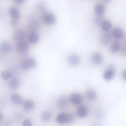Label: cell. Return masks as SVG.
<instances>
[{
  "label": "cell",
  "instance_id": "30bf717a",
  "mask_svg": "<svg viewBox=\"0 0 126 126\" xmlns=\"http://www.w3.org/2000/svg\"><path fill=\"white\" fill-rule=\"evenodd\" d=\"M88 113V108L85 106H81L78 108L77 110L76 114L79 118H84L87 116Z\"/></svg>",
  "mask_w": 126,
  "mask_h": 126
},
{
  "label": "cell",
  "instance_id": "ac0fdd59",
  "mask_svg": "<svg viewBox=\"0 0 126 126\" xmlns=\"http://www.w3.org/2000/svg\"><path fill=\"white\" fill-rule=\"evenodd\" d=\"M11 101L16 104L19 105L23 102V98L22 96L18 94H12L10 96Z\"/></svg>",
  "mask_w": 126,
  "mask_h": 126
},
{
  "label": "cell",
  "instance_id": "484cf974",
  "mask_svg": "<svg viewBox=\"0 0 126 126\" xmlns=\"http://www.w3.org/2000/svg\"><path fill=\"white\" fill-rule=\"evenodd\" d=\"M104 18L103 16L96 15L94 19V22L96 25H98L101 26L102 23L104 22Z\"/></svg>",
  "mask_w": 126,
  "mask_h": 126
},
{
  "label": "cell",
  "instance_id": "52a82bcc",
  "mask_svg": "<svg viewBox=\"0 0 126 126\" xmlns=\"http://www.w3.org/2000/svg\"><path fill=\"white\" fill-rule=\"evenodd\" d=\"M103 56L100 53L95 52L91 55V62L94 64L96 66L101 64L103 63Z\"/></svg>",
  "mask_w": 126,
  "mask_h": 126
},
{
  "label": "cell",
  "instance_id": "ffe728a7",
  "mask_svg": "<svg viewBox=\"0 0 126 126\" xmlns=\"http://www.w3.org/2000/svg\"><path fill=\"white\" fill-rule=\"evenodd\" d=\"M100 40L102 44L103 45H108L110 40V36L108 33H103L100 37Z\"/></svg>",
  "mask_w": 126,
  "mask_h": 126
},
{
  "label": "cell",
  "instance_id": "9c48e42d",
  "mask_svg": "<svg viewBox=\"0 0 126 126\" xmlns=\"http://www.w3.org/2000/svg\"><path fill=\"white\" fill-rule=\"evenodd\" d=\"M68 61L70 65L72 66H77L80 63V59L77 55L73 54L68 57Z\"/></svg>",
  "mask_w": 126,
  "mask_h": 126
},
{
  "label": "cell",
  "instance_id": "6da1fadb",
  "mask_svg": "<svg viewBox=\"0 0 126 126\" xmlns=\"http://www.w3.org/2000/svg\"><path fill=\"white\" fill-rule=\"evenodd\" d=\"M74 119V116L72 113H62L57 116L56 121L58 124L62 125L71 124L73 122Z\"/></svg>",
  "mask_w": 126,
  "mask_h": 126
},
{
  "label": "cell",
  "instance_id": "1f68e13d",
  "mask_svg": "<svg viewBox=\"0 0 126 126\" xmlns=\"http://www.w3.org/2000/svg\"><path fill=\"white\" fill-rule=\"evenodd\" d=\"M3 118V115L2 114L0 113V121H2Z\"/></svg>",
  "mask_w": 126,
  "mask_h": 126
},
{
  "label": "cell",
  "instance_id": "f546056e",
  "mask_svg": "<svg viewBox=\"0 0 126 126\" xmlns=\"http://www.w3.org/2000/svg\"><path fill=\"white\" fill-rule=\"evenodd\" d=\"M122 79L126 82V69H124L122 73Z\"/></svg>",
  "mask_w": 126,
  "mask_h": 126
},
{
  "label": "cell",
  "instance_id": "7a4b0ae2",
  "mask_svg": "<svg viewBox=\"0 0 126 126\" xmlns=\"http://www.w3.org/2000/svg\"><path fill=\"white\" fill-rule=\"evenodd\" d=\"M36 62L35 59L31 57H28L23 59L20 63V67L25 70H29L35 67Z\"/></svg>",
  "mask_w": 126,
  "mask_h": 126
},
{
  "label": "cell",
  "instance_id": "cb8c5ba5",
  "mask_svg": "<svg viewBox=\"0 0 126 126\" xmlns=\"http://www.w3.org/2000/svg\"><path fill=\"white\" fill-rule=\"evenodd\" d=\"M120 48H121V47L119 45L118 43H115L110 46V53L114 54L118 53V51H120Z\"/></svg>",
  "mask_w": 126,
  "mask_h": 126
},
{
  "label": "cell",
  "instance_id": "83f0119b",
  "mask_svg": "<svg viewBox=\"0 0 126 126\" xmlns=\"http://www.w3.org/2000/svg\"><path fill=\"white\" fill-rule=\"evenodd\" d=\"M22 125L24 126H32V122L30 119H26L23 121Z\"/></svg>",
  "mask_w": 126,
  "mask_h": 126
},
{
  "label": "cell",
  "instance_id": "f1b7e54d",
  "mask_svg": "<svg viewBox=\"0 0 126 126\" xmlns=\"http://www.w3.org/2000/svg\"><path fill=\"white\" fill-rule=\"evenodd\" d=\"M37 23L35 22H33L31 24V29H32V31L33 30H34V29H36L37 28Z\"/></svg>",
  "mask_w": 126,
  "mask_h": 126
},
{
  "label": "cell",
  "instance_id": "4316f807",
  "mask_svg": "<svg viewBox=\"0 0 126 126\" xmlns=\"http://www.w3.org/2000/svg\"><path fill=\"white\" fill-rule=\"evenodd\" d=\"M120 52L122 56L126 57V45L121 47Z\"/></svg>",
  "mask_w": 126,
  "mask_h": 126
},
{
  "label": "cell",
  "instance_id": "277c9868",
  "mask_svg": "<svg viewBox=\"0 0 126 126\" xmlns=\"http://www.w3.org/2000/svg\"><path fill=\"white\" fill-rule=\"evenodd\" d=\"M116 68L114 65H110L105 70L103 73V78L107 81L113 79L115 74Z\"/></svg>",
  "mask_w": 126,
  "mask_h": 126
},
{
  "label": "cell",
  "instance_id": "7402d4cb",
  "mask_svg": "<svg viewBox=\"0 0 126 126\" xmlns=\"http://www.w3.org/2000/svg\"><path fill=\"white\" fill-rule=\"evenodd\" d=\"M102 29L105 32L109 31L112 27V23L108 20H104L101 25Z\"/></svg>",
  "mask_w": 126,
  "mask_h": 126
},
{
  "label": "cell",
  "instance_id": "8992f818",
  "mask_svg": "<svg viewBox=\"0 0 126 126\" xmlns=\"http://www.w3.org/2000/svg\"><path fill=\"white\" fill-rule=\"evenodd\" d=\"M69 101L74 105H79L81 104L83 101L82 96L78 93H73L70 96Z\"/></svg>",
  "mask_w": 126,
  "mask_h": 126
},
{
  "label": "cell",
  "instance_id": "ba28073f",
  "mask_svg": "<svg viewBox=\"0 0 126 126\" xmlns=\"http://www.w3.org/2000/svg\"><path fill=\"white\" fill-rule=\"evenodd\" d=\"M112 36L116 39H121L124 36V32L121 28L116 27L113 30Z\"/></svg>",
  "mask_w": 126,
  "mask_h": 126
},
{
  "label": "cell",
  "instance_id": "3957f363",
  "mask_svg": "<svg viewBox=\"0 0 126 126\" xmlns=\"http://www.w3.org/2000/svg\"><path fill=\"white\" fill-rule=\"evenodd\" d=\"M15 48L18 53L21 54H25L29 50V45L26 40H23L16 42Z\"/></svg>",
  "mask_w": 126,
  "mask_h": 126
},
{
  "label": "cell",
  "instance_id": "5bb4252c",
  "mask_svg": "<svg viewBox=\"0 0 126 126\" xmlns=\"http://www.w3.org/2000/svg\"><path fill=\"white\" fill-rule=\"evenodd\" d=\"M1 51L4 53H8L12 50V47L10 43L7 42H3L0 46Z\"/></svg>",
  "mask_w": 126,
  "mask_h": 126
},
{
  "label": "cell",
  "instance_id": "4dcf8cb0",
  "mask_svg": "<svg viewBox=\"0 0 126 126\" xmlns=\"http://www.w3.org/2000/svg\"><path fill=\"white\" fill-rule=\"evenodd\" d=\"M14 0L16 4L19 5H20L23 4L25 1V0Z\"/></svg>",
  "mask_w": 126,
  "mask_h": 126
},
{
  "label": "cell",
  "instance_id": "2e32d148",
  "mask_svg": "<svg viewBox=\"0 0 126 126\" xmlns=\"http://www.w3.org/2000/svg\"><path fill=\"white\" fill-rule=\"evenodd\" d=\"M14 37L15 39L16 42L23 40H26L25 34L21 30H17L15 32L14 35Z\"/></svg>",
  "mask_w": 126,
  "mask_h": 126
},
{
  "label": "cell",
  "instance_id": "e0dca14e",
  "mask_svg": "<svg viewBox=\"0 0 126 126\" xmlns=\"http://www.w3.org/2000/svg\"><path fill=\"white\" fill-rule=\"evenodd\" d=\"M23 107L26 110H31L34 108L35 104L32 100H27L23 102Z\"/></svg>",
  "mask_w": 126,
  "mask_h": 126
},
{
  "label": "cell",
  "instance_id": "d6986e66",
  "mask_svg": "<svg viewBox=\"0 0 126 126\" xmlns=\"http://www.w3.org/2000/svg\"><path fill=\"white\" fill-rule=\"evenodd\" d=\"M105 11V8L102 4H97L94 8V12L97 15L103 16Z\"/></svg>",
  "mask_w": 126,
  "mask_h": 126
},
{
  "label": "cell",
  "instance_id": "44dd1931",
  "mask_svg": "<svg viewBox=\"0 0 126 126\" xmlns=\"http://www.w3.org/2000/svg\"><path fill=\"white\" fill-rule=\"evenodd\" d=\"M20 85L19 80L17 79H13L10 80L9 86L10 88L12 90H15L18 88Z\"/></svg>",
  "mask_w": 126,
  "mask_h": 126
},
{
  "label": "cell",
  "instance_id": "603a6c76",
  "mask_svg": "<svg viewBox=\"0 0 126 126\" xmlns=\"http://www.w3.org/2000/svg\"><path fill=\"white\" fill-rule=\"evenodd\" d=\"M51 117V114L50 112L46 110L42 112L41 115L42 120L45 122H47L50 121Z\"/></svg>",
  "mask_w": 126,
  "mask_h": 126
},
{
  "label": "cell",
  "instance_id": "d4e9b609",
  "mask_svg": "<svg viewBox=\"0 0 126 126\" xmlns=\"http://www.w3.org/2000/svg\"><path fill=\"white\" fill-rule=\"evenodd\" d=\"M1 76L3 79H8L11 77L12 73L9 71H3L1 73Z\"/></svg>",
  "mask_w": 126,
  "mask_h": 126
},
{
  "label": "cell",
  "instance_id": "5b68a950",
  "mask_svg": "<svg viewBox=\"0 0 126 126\" xmlns=\"http://www.w3.org/2000/svg\"><path fill=\"white\" fill-rule=\"evenodd\" d=\"M42 19L43 22L48 26L53 25L56 22V17L52 13L46 12L43 15Z\"/></svg>",
  "mask_w": 126,
  "mask_h": 126
},
{
  "label": "cell",
  "instance_id": "8fae6325",
  "mask_svg": "<svg viewBox=\"0 0 126 126\" xmlns=\"http://www.w3.org/2000/svg\"><path fill=\"white\" fill-rule=\"evenodd\" d=\"M10 16L13 20H17L20 16V12L18 9L15 7H11L9 10Z\"/></svg>",
  "mask_w": 126,
  "mask_h": 126
},
{
  "label": "cell",
  "instance_id": "9a60e30c",
  "mask_svg": "<svg viewBox=\"0 0 126 126\" xmlns=\"http://www.w3.org/2000/svg\"><path fill=\"white\" fill-rule=\"evenodd\" d=\"M39 40V36L38 34L33 32L30 34L28 37V40L31 44H35L37 43Z\"/></svg>",
  "mask_w": 126,
  "mask_h": 126
},
{
  "label": "cell",
  "instance_id": "4fadbf2b",
  "mask_svg": "<svg viewBox=\"0 0 126 126\" xmlns=\"http://www.w3.org/2000/svg\"><path fill=\"white\" fill-rule=\"evenodd\" d=\"M85 96L88 100L91 101H95L97 97L96 92L93 89H88L86 91Z\"/></svg>",
  "mask_w": 126,
  "mask_h": 126
},
{
  "label": "cell",
  "instance_id": "7c38bea8",
  "mask_svg": "<svg viewBox=\"0 0 126 126\" xmlns=\"http://www.w3.org/2000/svg\"><path fill=\"white\" fill-rule=\"evenodd\" d=\"M68 104V99L65 96L60 97L57 101V106L59 109L64 110L67 108Z\"/></svg>",
  "mask_w": 126,
  "mask_h": 126
}]
</instances>
